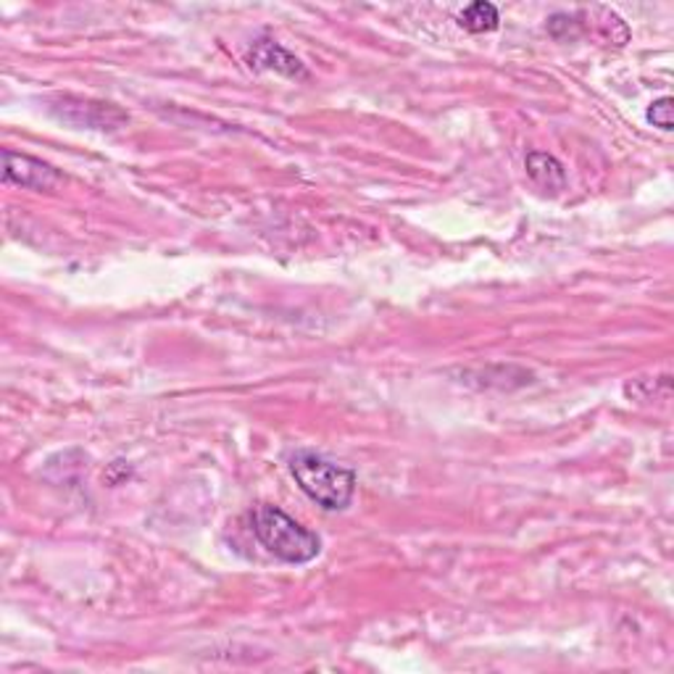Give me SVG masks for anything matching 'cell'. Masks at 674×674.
I'll return each instance as SVG.
<instances>
[{"label": "cell", "instance_id": "6da1fadb", "mask_svg": "<svg viewBox=\"0 0 674 674\" xmlns=\"http://www.w3.org/2000/svg\"><path fill=\"white\" fill-rule=\"evenodd\" d=\"M290 474L298 488L312 498L316 506L327 511L348 509L356 496V472L327 456L314 451H295L290 456Z\"/></svg>", "mask_w": 674, "mask_h": 674}, {"label": "cell", "instance_id": "7a4b0ae2", "mask_svg": "<svg viewBox=\"0 0 674 674\" xmlns=\"http://www.w3.org/2000/svg\"><path fill=\"white\" fill-rule=\"evenodd\" d=\"M253 535L274 559L285 564H308L321 553V540L283 509L272 503H262L253 509Z\"/></svg>", "mask_w": 674, "mask_h": 674}, {"label": "cell", "instance_id": "3957f363", "mask_svg": "<svg viewBox=\"0 0 674 674\" xmlns=\"http://www.w3.org/2000/svg\"><path fill=\"white\" fill-rule=\"evenodd\" d=\"M53 114L67 124L88 126V130H101V132H114L119 126L126 124V114L122 109H116V105L82 101V98H72V95L59 98V103L53 105Z\"/></svg>", "mask_w": 674, "mask_h": 674}, {"label": "cell", "instance_id": "277c9868", "mask_svg": "<svg viewBox=\"0 0 674 674\" xmlns=\"http://www.w3.org/2000/svg\"><path fill=\"white\" fill-rule=\"evenodd\" d=\"M3 180L9 185L27 190H53L61 182V174L53 166L42 164L40 159L24 156V153L3 151Z\"/></svg>", "mask_w": 674, "mask_h": 674}, {"label": "cell", "instance_id": "5b68a950", "mask_svg": "<svg viewBox=\"0 0 674 674\" xmlns=\"http://www.w3.org/2000/svg\"><path fill=\"white\" fill-rule=\"evenodd\" d=\"M248 61H251V67L274 69V72L290 76V80H306L308 76L304 63L295 59L293 53H287L279 42H274L269 38H262V40L253 42Z\"/></svg>", "mask_w": 674, "mask_h": 674}, {"label": "cell", "instance_id": "8992f818", "mask_svg": "<svg viewBox=\"0 0 674 674\" xmlns=\"http://www.w3.org/2000/svg\"><path fill=\"white\" fill-rule=\"evenodd\" d=\"M527 174L538 187H543L545 193H559L566 187V172L561 166L559 159H553L551 153L532 151L527 153Z\"/></svg>", "mask_w": 674, "mask_h": 674}, {"label": "cell", "instance_id": "52a82bcc", "mask_svg": "<svg viewBox=\"0 0 674 674\" xmlns=\"http://www.w3.org/2000/svg\"><path fill=\"white\" fill-rule=\"evenodd\" d=\"M498 21H501V17H498V9L493 3H484V0L469 3L459 17V24L463 27V30L474 32V34L498 30Z\"/></svg>", "mask_w": 674, "mask_h": 674}, {"label": "cell", "instance_id": "ba28073f", "mask_svg": "<svg viewBox=\"0 0 674 674\" xmlns=\"http://www.w3.org/2000/svg\"><path fill=\"white\" fill-rule=\"evenodd\" d=\"M645 119H649L653 126H658V130L670 132L672 130V98L666 95V98H658V101H653Z\"/></svg>", "mask_w": 674, "mask_h": 674}]
</instances>
